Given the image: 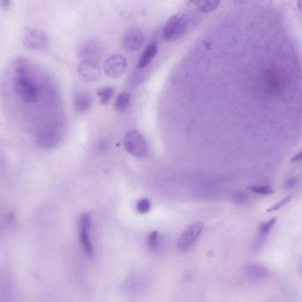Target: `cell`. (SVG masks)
<instances>
[{
	"label": "cell",
	"instance_id": "cell-17",
	"mask_svg": "<svg viewBox=\"0 0 302 302\" xmlns=\"http://www.w3.org/2000/svg\"><path fill=\"white\" fill-rule=\"evenodd\" d=\"M113 93H114V89L112 87H104V88H100L97 92L100 103L103 105H107L111 101Z\"/></svg>",
	"mask_w": 302,
	"mask_h": 302
},
{
	"label": "cell",
	"instance_id": "cell-10",
	"mask_svg": "<svg viewBox=\"0 0 302 302\" xmlns=\"http://www.w3.org/2000/svg\"><path fill=\"white\" fill-rule=\"evenodd\" d=\"M47 44V35L44 31L30 30L25 35L23 45L29 50L44 49Z\"/></svg>",
	"mask_w": 302,
	"mask_h": 302
},
{
	"label": "cell",
	"instance_id": "cell-3",
	"mask_svg": "<svg viewBox=\"0 0 302 302\" xmlns=\"http://www.w3.org/2000/svg\"><path fill=\"white\" fill-rule=\"evenodd\" d=\"M123 145L128 153L135 157H143L147 152L146 139L136 130L127 132L123 138Z\"/></svg>",
	"mask_w": 302,
	"mask_h": 302
},
{
	"label": "cell",
	"instance_id": "cell-16",
	"mask_svg": "<svg viewBox=\"0 0 302 302\" xmlns=\"http://www.w3.org/2000/svg\"><path fill=\"white\" fill-rule=\"evenodd\" d=\"M131 95L129 93L122 92L117 96L115 102H114V109L115 111L120 113L124 112L130 106L131 103Z\"/></svg>",
	"mask_w": 302,
	"mask_h": 302
},
{
	"label": "cell",
	"instance_id": "cell-9",
	"mask_svg": "<svg viewBox=\"0 0 302 302\" xmlns=\"http://www.w3.org/2000/svg\"><path fill=\"white\" fill-rule=\"evenodd\" d=\"M80 78L86 83H96L101 77V70L98 65L93 62L82 61L77 67Z\"/></svg>",
	"mask_w": 302,
	"mask_h": 302
},
{
	"label": "cell",
	"instance_id": "cell-30",
	"mask_svg": "<svg viewBox=\"0 0 302 302\" xmlns=\"http://www.w3.org/2000/svg\"><path fill=\"white\" fill-rule=\"evenodd\" d=\"M301 273H302V266H301Z\"/></svg>",
	"mask_w": 302,
	"mask_h": 302
},
{
	"label": "cell",
	"instance_id": "cell-13",
	"mask_svg": "<svg viewBox=\"0 0 302 302\" xmlns=\"http://www.w3.org/2000/svg\"><path fill=\"white\" fill-rule=\"evenodd\" d=\"M276 221H277L276 218H271L267 222L263 223L260 226L258 236H257V239L255 240V244H254V249H260L263 247V245L267 239L268 234L271 232L273 226L276 224Z\"/></svg>",
	"mask_w": 302,
	"mask_h": 302
},
{
	"label": "cell",
	"instance_id": "cell-21",
	"mask_svg": "<svg viewBox=\"0 0 302 302\" xmlns=\"http://www.w3.org/2000/svg\"><path fill=\"white\" fill-rule=\"evenodd\" d=\"M232 199L234 201L239 205H245L250 201V196L247 193L243 192V191H237L233 193L232 195Z\"/></svg>",
	"mask_w": 302,
	"mask_h": 302
},
{
	"label": "cell",
	"instance_id": "cell-4",
	"mask_svg": "<svg viewBox=\"0 0 302 302\" xmlns=\"http://www.w3.org/2000/svg\"><path fill=\"white\" fill-rule=\"evenodd\" d=\"M79 239L84 253L89 257L94 256V247L91 239V228H92V218L91 215L84 213L80 216L79 221Z\"/></svg>",
	"mask_w": 302,
	"mask_h": 302
},
{
	"label": "cell",
	"instance_id": "cell-7",
	"mask_svg": "<svg viewBox=\"0 0 302 302\" xmlns=\"http://www.w3.org/2000/svg\"><path fill=\"white\" fill-rule=\"evenodd\" d=\"M127 60L123 56L114 54L110 56L104 63V71L108 77L117 79L125 73Z\"/></svg>",
	"mask_w": 302,
	"mask_h": 302
},
{
	"label": "cell",
	"instance_id": "cell-11",
	"mask_svg": "<svg viewBox=\"0 0 302 302\" xmlns=\"http://www.w3.org/2000/svg\"><path fill=\"white\" fill-rule=\"evenodd\" d=\"M245 272L250 280L255 281V282L263 281L268 277L267 268L262 264H258V263L247 265L245 268Z\"/></svg>",
	"mask_w": 302,
	"mask_h": 302
},
{
	"label": "cell",
	"instance_id": "cell-24",
	"mask_svg": "<svg viewBox=\"0 0 302 302\" xmlns=\"http://www.w3.org/2000/svg\"><path fill=\"white\" fill-rule=\"evenodd\" d=\"M299 183V180H298L296 177H292V178H289L288 180H286L285 183H284V186L285 188L287 189H292L294 188Z\"/></svg>",
	"mask_w": 302,
	"mask_h": 302
},
{
	"label": "cell",
	"instance_id": "cell-2",
	"mask_svg": "<svg viewBox=\"0 0 302 302\" xmlns=\"http://www.w3.org/2000/svg\"><path fill=\"white\" fill-rule=\"evenodd\" d=\"M188 29V20L185 14L173 15L167 21L163 29V36L167 41H176L185 34Z\"/></svg>",
	"mask_w": 302,
	"mask_h": 302
},
{
	"label": "cell",
	"instance_id": "cell-12",
	"mask_svg": "<svg viewBox=\"0 0 302 302\" xmlns=\"http://www.w3.org/2000/svg\"><path fill=\"white\" fill-rule=\"evenodd\" d=\"M158 53V44L157 43H151L146 46V49L141 54L139 60L137 62V68H146L149 64L151 63V60L154 59L156 55Z\"/></svg>",
	"mask_w": 302,
	"mask_h": 302
},
{
	"label": "cell",
	"instance_id": "cell-29",
	"mask_svg": "<svg viewBox=\"0 0 302 302\" xmlns=\"http://www.w3.org/2000/svg\"><path fill=\"white\" fill-rule=\"evenodd\" d=\"M298 7L302 13V0H298Z\"/></svg>",
	"mask_w": 302,
	"mask_h": 302
},
{
	"label": "cell",
	"instance_id": "cell-28",
	"mask_svg": "<svg viewBox=\"0 0 302 302\" xmlns=\"http://www.w3.org/2000/svg\"><path fill=\"white\" fill-rule=\"evenodd\" d=\"M196 1H197V0H186V4L189 5H195V4H196Z\"/></svg>",
	"mask_w": 302,
	"mask_h": 302
},
{
	"label": "cell",
	"instance_id": "cell-15",
	"mask_svg": "<svg viewBox=\"0 0 302 302\" xmlns=\"http://www.w3.org/2000/svg\"><path fill=\"white\" fill-rule=\"evenodd\" d=\"M221 0H197L195 5L200 12L203 14H208L214 12L219 6Z\"/></svg>",
	"mask_w": 302,
	"mask_h": 302
},
{
	"label": "cell",
	"instance_id": "cell-14",
	"mask_svg": "<svg viewBox=\"0 0 302 302\" xmlns=\"http://www.w3.org/2000/svg\"><path fill=\"white\" fill-rule=\"evenodd\" d=\"M93 105V98L87 93H79L74 99V106L78 112L89 111Z\"/></svg>",
	"mask_w": 302,
	"mask_h": 302
},
{
	"label": "cell",
	"instance_id": "cell-19",
	"mask_svg": "<svg viewBox=\"0 0 302 302\" xmlns=\"http://www.w3.org/2000/svg\"><path fill=\"white\" fill-rule=\"evenodd\" d=\"M143 288H144V282L140 278H132L131 280H129V282L127 283V290L133 294L141 292Z\"/></svg>",
	"mask_w": 302,
	"mask_h": 302
},
{
	"label": "cell",
	"instance_id": "cell-1",
	"mask_svg": "<svg viewBox=\"0 0 302 302\" xmlns=\"http://www.w3.org/2000/svg\"><path fill=\"white\" fill-rule=\"evenodd\" d=\"M14 88L15 95L24 104H36L40 99L41 89L38 81L35 77L31 67L22 60L17 64L15 68Z\"/></svg>",
	"mask_w": 302,
	"mask_h": 302
},
{
	"label": "cell",
	"instance_id": "cell-20",
	"mask_svg": "<svg viewBox=\"0 0 302 302\" xmlns=\"http://www.w3.org/2000/svg\"><path fill=\"white\" fill-rule=\"evenodd\" d=\"M248 190L253 194L260 195H272L274 193V191L271 189V187L269 185H263V184L250 185L248 187Z\"/></svg>",
	"mask_w": 302,
	"mask_h": 302
},
{
	"label": "cell",
	"instance_id": "cell-22",
	"mask_svg": "<svg viewBox=\"0 0 302 302\" xmlns=\"http://www.w3.org/2000/svg\"><path fill=\"white\" fill-rule=\"evenodd\" d=\"M136 210L139 214H146L151 210V201L148 199H140L136 202Z\"/></svg>",
	"mask_w": 302,
	"mask_h": 302
},
{
	"label": "cell",
	"instance_id": "cell-23",
	"mask_svg": "<svg viewBox=\"0 0 302 302\" xmlns=\"http://www.w3.org/2000/svg\"><path fill=\"white\" fill-rule=\"evenodd\" d=\"M5 225L6 228H12L14 227V225L15 224V214L14 211L9 212L8 214L6 215L5 219Z\"/></svg>",
	"mask_w": 302,
	"mask_h": 302
},
{
	"label": "cell",
	"instance_id": "cell-5",
	"mask_svg": "<svg viewBox=\"0 0 302 302\" xmlns=\"http://www.w3.org/2000/svg\"><path fill=\"white\" fill-rule=\"evenodd\" d=\"M77 54L83 61L98 63L102 59L104 47L101 43L96 40H87L79 46Z\"/></svg>",
	"mask_w": 302,
	"mask_h": 302
},
{
	"label": "cell",
	"instance_id": "cell-25",
	"mask_svg": "<svg viewBox=\"0 0 302 302\" xmlns=\"http://www.w3.org/2000/svg\"><path fill=\"white\" fill-rule=\"evenodd\" d=\"M291 200V198L290 197H287V198H284L283 200L280 201H278L277 204L274 205L272 207V209H270V211H272V210H278L280 209V208H282L283 206H284V205L287 203L289 201Z\"/></svg>",
	"mask_w": 302,
	"mask_h": 302
},
{
	"label": "cell",
	"instance_id": "cell-26",
	"mask_svg": "<svg viewBox=\"0 0 302 302\" xmlns=\"http://www.w3.org/2000/svg\"><path fill=\"white\" fill-rule=\"evenodd\" d=\"M1 5L4 10H9L12 5V0H1Z\"/></svg>",
	"mask_w": 302,
	"mask_h": 302
},
{
	"label": "cell",
	"instance_id": "cell-18",
	"mask_svg": "<svg viewBox=\"0 0 302 302\" xmlns=\"http://www.w3.org/2000/svg\"><path fill=\"white\" fill-rule=\"evenodd\" d=\"M146 244H147V247L149 248L150 250L156 252L158 251L160 247H161V241H160V235L158 232H151V234H149L147 236V239H146Z\"/></svg>",
	"mask_w": 302,
	"mask_h": 302
},
{
	"label": "cell",
	"instance_id": "cell-8",
	"mask_svg": "<svg viewBox=\"0 0 302 302\" xmlns=\"http://www.w3.org/2000/svg\"><path fill=\"white\" fill-rule=\"evenodd\" d=\"M144 41L143 31L137 28H132L127 31L122 38V48L126 52L133 53L141 48Z\"/></svg>",
	"mask_w": 302,
	"mask_h": 302
},
{
	"label": "cell",
	"instance_id": "cell-6",
	"mask_svg": "<svg viewBox=\"0 0 302 302\" xmlns=\"http://www.w3.org/2000/svg\"><path fill=\"white\" fill-rule=\"evenodd\" d=\"M204 229V225L200 222H196L190 224L189 227L185 229V232L181 234L180 238L177 242V248L181 252H186L196 243L200 238Z\"/></svg>",
	"mask_w": 302,
	"mask_h": 302
},
{
	"label": "cell",
	"instance_id": "cell-27",
	"mask_svg": "<svg viewBox=\"0 0 302 302\" xmlns=\"http://www.w3.org/2000/svg\"><path fill=\"white\" fill-rule=\"evenodd\" d=\"M292 162H293V163H300V162H302V151L299 152L296 156H294L292 157Z\"/></svg>",
	"mask_w": 302,
	"mask_h": 302
}]
</instances>
